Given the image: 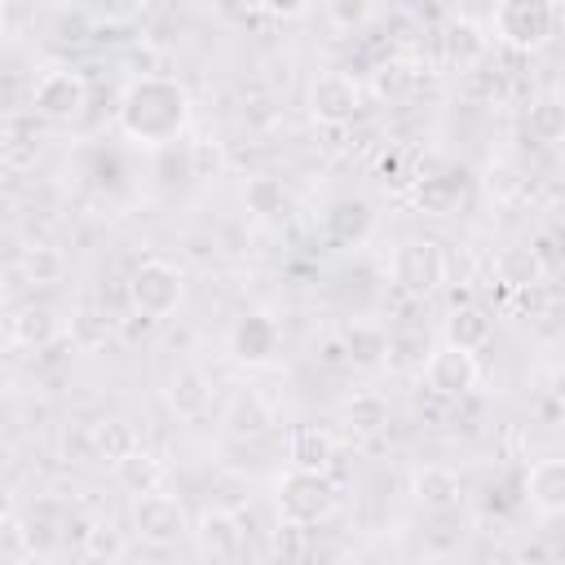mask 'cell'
Returning <instances> with one entry per match:
<instances>
[{"mask_svg":"<svg viewBox=\"0 0 565 565\" xmlns=\"http://www.w3.org/2000/svg\"><path fill=\"white\" fill-rule=\"evenodd\" d=\"M88 441H93L97 459H106V463H119L124 455H132L141 446L137 441V428L128 419H97L93 433H88Z\"/></svg>","mask_w":565,"mask_h":565,"instance_id":"4316f807","label":"cell"},{"mask_svg":"<svg viewBox=\"0 0 565 565\" xmlns=\"http://www.w3.org/2000/svg\"><path fill=\"white\" fill-rule=\"evenodd\" d=\"M265 13H274V18H300V13H309L313 9V0H256Z\"/></svg>","mask_w":565,"mask_h":565,"instance_id":"d6a6232c","label":"cell"},{"mask_svg":"<svg viewBox=\"0 0 565 565\" xmlns=\"http://www.w3.org/2000/svg\"><path fill=\"white\" fill-rule=\"evenodd\" d=\"M190 534H194L199 552L212 556V561H234V556H243V521H238L230 508H203Z\"/></svg>","mask_w":565,"mask_h":565,"instance_id":"8fae6325","label":"cell"},{"mask_svg":"<svg viewBox=\"0 0 565 565\" xmlns=\"http://www.w3.org/2000/svg\"><path fill=\"white\" fill-rule=\"evenodd\" d=\"M525 132L539 141V146H556L565 141V97L561 93H543L530 102L525 110Z\"/></svg>","mask_w":565,"mask_h":565,"instance_id":"603a6c76","label":"cell"},{"mask_svg":"<svg viewBox=\"0 0 565 565\" xmlns=\"http://www.w3.org/2000/svg\"><path fill=\"white\" fill-rule=\"evenodd\" d=\"M274 424V406L260 397V388H234L221 406V428L230 437H260Z\"/></svg>","mask_w":565,"mask_h":565,"instance_id":"9a60e30c","label":"cell"},{"mask_svg":"<svg viewBox=\"0 0 565 565\" xmlns=\"http://www.w3.org/2000/svg\"><path fill=\"white\" fill-rule=\"evenodd\" d=\"M190 124V93L168 75H141L119 102V132L137 146H168Z\"/></svg>","mask_w":565,"mask_h":565,"instance_id":"6da1fadb","label":"cell"},{"mask_svg":"<svg viewBox=\"0 0 565 565\" xmlns=\"http://www.w3.org/2000/svg\"><path fill=\"white\" fill-rule=\"evenodd\" d=\"M371 225H375V212H371V203L358 199V194H344V199H335V203L322 212V234H327V243H335V247H358V243L371 234Z\"/></svg>","mask_w":565,"mask_h":565,"instance_id":"5bb4252c","label":"cell"},{"mask_svg":"<svg viewBox=\"0 0 565 565\" xmlns=\"http://www.w3.org/2000/svg\"><path fill=\"white\" fill-rule=\"evenodd\" d=\"M411 499L428 512H450L463 503V477L446 463H424L411 472Z\"/></svg>","mask_w":565,"mask_h":565,"instance_id":"4fadbf2b","label":"cell"},{"mask_svg":"<svg viewBox=\"0 0 565 565\" xmlns=\"http://www.w3.org/2000/svg\"><path fill=\"white\" fill-rule=\"evenodd\" d=\"M388 419H393L388 397H384V393H375V388L353 393V397L344 402V424H349V433H353V437H375V433H384V428H388Z\"/></svg>","mask_w":565,"mask_h":565,"instance_id":"44dd1931","label":"cell"},{"mask_svg":"<svg viewBox=\"0 0 565 565\" xmlns=\"http://www.w3.org/2000/svg\"><path fill=\"white\" fill-rule=\"evenodd\" d=\"M309 115L327 128H344L362 115V84L349 71H318L309 84Z\"/></svg>","mask_w":565,"mask_h":565,"instance_id":"ba28073f","label":"cell"},{"mask_svg":"<svg viewBox=\"0 0 565 565\" xmlns=\"http://www.w3.org/2000/svg\"><path fill=\"white\" fill-rule=\"evenodd\" d=\"M371 0H322V13L335 31H362L371 22Z\"/></svg>","mask_w":565,"mask_h":565,"instance_id":"f546056e","label":"cell"},{"mask_svg":"<svg viewBox=\"0 0 565 565\" xmlns=\"http://www.w3.org/2000/svg\"><path fill=\"white\" fill-rule=\"evenodd\" d=\"M274 508H278V521L287 530H309L335 512V486L327 481V472L287 468L274 481Z\"/></svg>","mask_w":565,"mask_h":565,"instance_id":"3957f363","label":"cell"},{"mask_svg":"<svg viewBox=\"0 0 565 565\" xmlns=\"http://www.w3.org/2000/svg\"><path fill=\"white\" fill-rule=\"evenodd\" d=\"M132 530H137V539H146L154 547H172L194 525H190L181 499H172L163 490H146V494H132Z\"/></svg>","mask_w":565,"mask_h":565,"instance_id":"8992f818","label":"cell"},{"mask_svg":"<svg viewBox=\"0 0 565 565\" xmlns=\"http://www.w3.org/2000/svg\"><path fill=\"white\" fill-rule=\"evenodd\" d=\"M168 411L177 419H203L212 411V380L199 371V366H181L172 380H168Z\"/></svg>","mask_w":565,"mask_h":565,"instance_id":"ac0fdd59","label":"cell"},{"mask_svg":"<svg viewBox=\"0 0 565 565\" xmlns=\"http://www.w3.org/2000/svg\"><path fill=\"white\" fill-rule=\"evenodd\" d=\"M441 335H446V344H459V349H472L477 353V349L490 344L494 322H490V313L481 305H455L450 318H446V327H441Z\"/></svg>","mask_w":565,"mask_h":565,"instance_id":"ffe728a7","label":"cell"},{"mask_svg":"<svg viewBox=\"0 0 565 565\" xmlns=\"http://www.w3.org/2000/svg\"><path fill=\"white\" fill-rule=\"evenodd\" d=\"M115 468V481L128 490V494H146V490H159L163 486V459L159 455H150V450H132V455H124L119 463H110Z\"/></svg>","mask_w":565,"mask_h":565,"instance_id":"484cf974","label":"cell"},{"mask_svg":"<svg viewBox=\"0 0 565 565\" xmlns=\"http://www.w3.org/2000/svg\"><path fill=\"white\" fill-rule=\"evenodd\" d=\"M278 344H282V327L269 313H243L230 327V353L243 366H269L278 358Z\"/></svg>","mask_w":565,"mask_h":565,"instance_id":"30bf717a","label":"cell"},{"mask_svg":"<svg viewBox=\"0 0 565 565\" xmlns=\"http://www.w3.org/2000/svg\"><path fill=\"white\" fill-rule=\"evenodd\" d=\"M22 9H26L22 0H9V4H4V26H9V31L18 26V18H22Z\"/></svg>","mask_w":565,"mask_h":565,"instance_id":"836d02e7","label":"cell"},{"mask_svg":"<svg viewBox=\"0 0 565 565\" xmlns=\"http://www.w3.org/2000/svg\"><path fill=\"white\" fill-rule=\"evenodd\" d=\"M287 203H291V194H287V185H282L278 177H269V172L247 177V185H243V207H247L256 221H274V216H282Z\"/></svg>","mask_w":565,"mask_h":565,"instance_id":"cb8c5ba5","label":"cell"},{"mask_svg":"<svg viewBox=\"0 0 565 565\" xmlns=\"http://www.w3.org/2000/svg\"><path fill=\"white\" fill-rule=\"evenodd\" d=\"M146 9V0H93V13L102 18V22H132L137 13Z\"/></svg>","mask_w":565,"mask_h":565,"instance_id":"4dcf8cb0","label":"cell"},{"mask_svg":"<svg viewBox=\"0 0 565 565\" xmlns=\"http://www.w3.org/2000/svg\"><path fill=\"white\" fill-rule=\"evenodd\" d=\"M463 185L468 181H463L459 168H437V172L415 181V207L428 212V216H446V212H455L463 203Z\"/></svg>","mask_w":565,"mask_h":565,"instance_id":"d6986e66","label":"cell"},{"mask_svg":"<svg viewBox=\"0 0 565 565\" xmlns=\"http://www.w3.org/2000/svg\"><path fill=\"white\" fill-rule=\"evenodd\" d=\"M552 384H556V388H552V393H556V397H561V402H565V371H561V375H556V380H552Z\"/></svg>","mask_w":565,"mask_h":565,"instance_id":"e575fe53","label":"cell"},{"mask_svg":"<svg viewBox=\"0 0 565 565\" xmlns=\"http://www.w3.org/2000/svg\"><path fill=\"white\" fill-rule=\"evenodd\" d=\"M521 490H525V503L539 516H565V455L534 459Z\"/></svg>","mask_w":565,"mask_h":565,"instance_id":"7c38bea8","label":"cell"},{"mask_svg":"<svg viewBox=\"0 0 565 565\" xmlns=\"http://www.w3.org/2000/svg\"><path fill=\"white\" fill-rule=\"evenodd\" d=\"M4 163H9L13 172L31 168V163H35V137H18V132H9V141H4Z\"/></svg>","mask_w":565,"mask_h":565,"instance_id":"1f68e13d","label":"cell"},{"mask_svg":"<svg viewBox=\"0 0 565 565\" xmlns=\"http://www.w3.org/2000/svg\"><path fill=\"white\" fill-rule=\"evenodd\" d=\"M490 53V35L481 31V22L472 18H450L441 31V62L450 71H472L481 57Z\"/></svg>","mask_w":565,"mask_h":565,"instance_id":"2e32d148","label":"cell"},{"mask_svg":"<svg viewBox=\"0 0 565 565\" xmlns=\"http://www.w3.org/2000/svg\"><path fill=\"white\" fill-rule=\"evenodd\" d=\"M128 300L141 318H168L185 300V278L168 260H146V265H137V274L128 282Z\"/></svg>","mask_w":565,"mask_h":565,"instance_id":"5b68a950","label":"cell"},{"mask_svg":"<svg viewBox=\"0 0 565 565\" xmlns=\"http://www.w3.org/2000/svg\"><path fill=\"white\" fill-rule=\"evenodd\" d=\"M84 106H88V84L71 66H53L31 84V110L49 124H71L84 115Z\"/></svg>","mask_w":565,"mask_h":565,"instance_id":"277c9868","label":"cell"},{"mask_svg":"<svg viewBox=\"0 0 565 565\" xmlns=\"http://www.w3.org/2000/svg\"><path fill=\"white\" fill-rule=\"evenodd\" d=\"M79 552H84L88 561H124V556H128V543H124V534H119L110 521H93V525L84 530Z\"/></svg>","mask_w":565,"mask_h":565,"instance_id":"f1b7e54d","label":"cell"},{"mask_svg":"<svg viewBox=\"0 0 565 565\" xmlns=\"http://www.w3.org/2000/svg\"><path fill=\"white\" fill-rule=\"evenodd\" d=\"M331 463H335V437L322 424H296L287 433V468L331 472Z\"/></svg>","mask_w":565,"mask_h":565,"instance_id":"e0dca14e","label":"cell"},{"mask_svg":"<svg viewBox=\"0 0 565 565\" xmlns=\"http://www.w3.org/2000/svg\"><path fill=\"white\" fill-rule=\"evenodd\" d=\"M53 335H57L53 309H44V305H22V309H13V318H9V340H13V344H22V349H44Z\"/></svg>","mask_w":565,"mask_h":565,"instance_id":"d4e9b609","label":"cell"},{"mask_svg":"<svg viewBox=\"0 0 565 565\" xmlns=\"http://www.w3.org/2000/svg\"><path fill=\"white\" fill-rule=\"evenodd\" d=\"M18 269H22V278H26L31 287H53V282H62V278H66V256H62V247L35 243V247H26V252H22Z\"/></svg>","mask_w":565,"mask_h":565,"instance_id":"83f0119b","label":"cell"},{"mask_svg":"<svg viewBox=\"0 0 565 565\" xmlns=\"http://www.w3.org/2000/svg\"><path fill=\"white\" fill-rule=\"evenodd\" d=\"M340 340H344V353H349L353 366H380L393 353V340L375 322H353V327L340 331Z\"/></svg>","mask_w":565,"mask_h":565,"instance_id":"7402d4cb","label":"cell"},{"mask_svg":"<svg viewBox=\"0 0 565 565\" xmlns=\"http://www.w3.org/2000/svg\"><path fill=\"white\" fill-rule=\"evenodd\" d=\"M561 31V0H494V40L512 53H539Z\"/></svg>","mask_w":565,"mask_h":565,"instance_id":"7a4b0ae2","label":"cell"},{"mask_svg":"<svg viewBox=\"0 0 565 565\" xmlns=\"http://www.w3.org/2000/svg\"><path fill=\"white\" fill-rule=\"evenodd\" d=\"M424 384H428V393H437V397H463V393H472L477 388V380H481V366H477V353L472 349H459V344H437L428 358H424Z\"/></svg>","mask_w":565,"mask_h":565,"instance_id":"9c48e42d","label":"cell"},{"mask_svg":"<svg viewBox=\"0 0 565 565\" xmlns=\"http://www.w3.org/2000/svg\"><path fill=\"white\" fill-rule=\"evenodd\" d=\"M393 282L406 296H433L446 282V252L433 238H406L393 252Z\"/></svg>","mask_w":565,"mask_h":565,"instance_id":"52a82bcc","label":"cell"}]
</instances>
